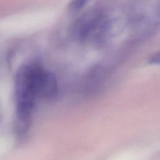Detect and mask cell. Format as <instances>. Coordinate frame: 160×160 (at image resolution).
<instances>
[{"label":"cell","instance_id":"obj_1","mask_svg":"<svg viewBox=\"0 0 160 160\" xmlns=\"http://www.w3.org/2000/svg\"><path fill=\"white\" fill-rule=\"evenodd\" d=\"M42 68L38 62H28L21 64L16 72L14 84L16 118L13 131L18 141H24L29 134L38 98V79Z\"/></svg>","mask_w":160,"mask_h":160},{"label":"cell","instance_id":"obj_2","mask_svg":"<svg viewBox=\"0 0 160 160\" xmlns=\"http://www.w3.org/2000/svg\"><path fill=\"white\" fill-rule=\"evenodd\" d=\"M58 93L59 85L56 76L42 68L38 79V97L46 100H52L58 96Z\"/></svg>","mask_w":160,"mask_h":160},{"label":"cell","instance_id":"obj_3","mask_svg":"<svg viewBox=\"0 0 160 160\" xmlns=\"http://www.w3.org/2000/svg\"><path fill=\"white\" fill-rule=\"evenodd\" d=\"M86 2V1H75L71 2L69 5V9L70 11L74 12L79 10L81 8H82L84 4Z\"/></svg>","mask_w":160,"mask_h":160},{"label":"cell","instance_id":"obj_4","mask_svg":"<svg viewBox=\"0 0 160 160\" xmlns=\"http://www.w3.org/2000/svg\"><path fill=\"white\" fill-rule=\"evenodd\" d=\"M150 63L160 64V52L153 54L149 59Z\"/></svg>","mask_w":160,"mask_h":160}]
</instances>
